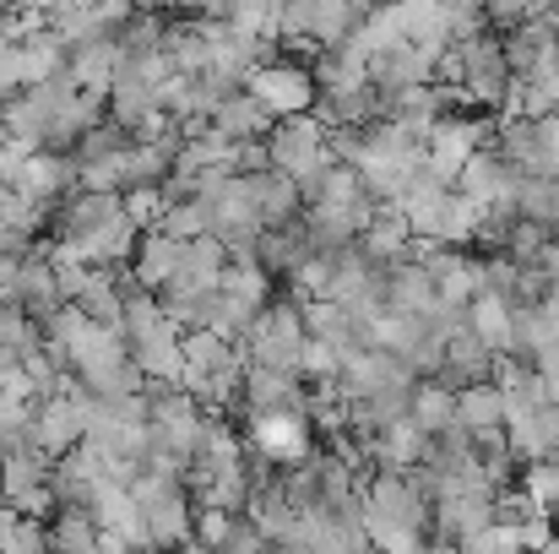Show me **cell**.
I'll use <instances>...</instances> for the list:
<instances>
[{
	"label": "cell",
	"instance_id": "8992f818",
	"mask_svg": "<svg viewBox=\"0 0 559 554\" xmlns=\"http://www.w3.org/2000/svg\"><path fill=\"white\" fill-rule=\"evenodd\" d=\"M245 413H305V380L288 369H245Z\"/></svg>",
	"mask_w": 559,
	"mask_h": 554
},
{
	"label": "cell",
	"instance_id": "5b68a950",
	"mask_svg": "<svg viewBox=\"0 0 559 554\" xmlns=\"http://www.w3.org/2000/svg\"><path fill=\"white\" fill-rule=\"evenodd\" d=\"M424 272H429L435 299L445 310H467L478 299V256L473 250H440V245H429L424 250Z\"/></svg>",
	"mask_w": 559,
	"mask_h": 554
},
{
	"label": "cell",
	"instance_id": "8fae6325",
	"mask_svg": "<svg viewBox=\"0 0 559 554\" xmlns=\"http://www.w3.org/2000/svg\"><path fill=\"white\" fill-rule=\"evenodd\" d=\"M489 365H495V354L462 327V332L445 343V369H440V380H445L451 391H462V386H473V380H489Z\"/></svg>",
	"mask_w": 559,
	"mask_h": 554
},
{
	"label": "cell",
	"instance_id": "7a4b0ae2",
	"mask_svg": "<svg viewBox=\"0 0 559 554\" xmlns=\"http://www.w3.org/2000/svg\"><path fill=\"white\" fill-rule=\"evenodd\" d=\"M245 359L261 369H288L299 375V349H305V321H299V305L288 294H272V305L250 321V332L239 338Z\"/></svg>",
	"mask_w": 559,
	"mask_h": 554
},
{
	"label": "cell",
	"instance_id": "7c38bea8",
	"mask_svg": "<svg viewBox=\"0 0 559 554\" xmlns=\"http://www.w3.org/2000/svg\"><path fill=\"white\" fill-rule=\"evenodd\" d=\"M467 332L489 349V354H511V305L495 299V294H478L467 310H462Z\"/></svg>",
	"mask_w": 559,
	"mask_h": 554
},
{
	"label": "cell",
	"instance_id": "9c48e42d",
	"mask_svg": "<svg viewBox=\"0 0 559 554\" xmlns=\"http://www.w3.org/2000/svg\"><path fill=\"white\" fill-rule=\"evenodd\" d=\"M407 419L435 440V435H445V429H456V391L435 375V380H413V391H407Z\"/></svg>",
	"mask_w": 559,
	"mask_h": 554
},
{
	"label": "cell",
	"instance_id": "5bb4252c",
	"mask_svg": "<svg viewBox=\"0 0 559 554\" xmlns=\"http://www.w3.org/2000/svg\"><path fill=\"white\" fill-rule=\"evenodd\" d=\"M516 533H522V554H544L559 539V522L549 517V511H533V517H527Z\"/></svg>",
	"mask_w": 559,
	"mask_h": 554
},
{
	"label": "cell",
	"instance_id": "3957f363",
	"mask_svg": "<svg viewBox=\"0 0 559 554\" xmlns=\"http://www.w3.org/2000/svg\"><path fill=\"white\" fill-rule=\"evenodd\" d=\"M245 93L272 115V120H288V115H310L316 109V76L305 60H288V55H272L250 71Z\"/></svg>",
	"mask_w": 559,
	"mask_h": 554
},
{
	"label": "cell",
	"instance_id": "30bf717a",
	"mask_svg": "<svg viewBox=\"0 0 559 554\" xmlns=\"http://www.w3.org/2000/svg\"><path fill=\"white\" fill-rule=\"evenodd\" d=\"M456 429L462 435H484V429H506V397L495 380H473L456 391Z\"/></svg>",
	"mask_w": 559,
	"mask_h": 554
},
{
	"label": "cell",
	"instance_id": "277c9868",
	"mask_svg": "<svg viewBox=\"0 0 559 554\" xmlns=\"http://www.w3.org/2000/svg\"><path fill=\"white\" fill-rule=\"evenodd\" d=\"M250 451L266 468H299L316 457V429L305 413H255L250 419Z\"/></svg>",
	"mask_w": 559,
	"mask_h": 554
},
{
	"label": "cell",
	"instance_id": "ba28073f",
	"mask_svg": "<svg viewBox=\"0 0 559 554\" xmlns=\"http://www.w3.org/2000/svg\"><path fill=\"white\" fill-rule=\"evenodd\" d=\"M175 272H180V245H175L169 234L147 228V234L136 239V250H131V283L158 299V294L175 283Z\"/></svg>",
	"mask_w": 559,
	"mask_h": 554
},
{
	"label": "cell",
	"instance_id": "52a82bcc",
	"mask_svg": "<svg viewBox=\"0 0 559 554\" xmlns=\"http://www.w3.org/2000/svg\"><path fill=\"white\" fill-rule=\"evenodd\" d=\"M277 120L250 98V93H228L217 109H212V120H206V131L217 137V142H228V148H245V142H266V131H272Z\"/></svg>",
	"mask_w": 559,
	"mask_h": 554
},
{
	"label": "cell",
	"instance_id": "4fadbf2b",
	"mask_svg": "<svg viewBox=\"0 0 559 554\" xmlns=\"http://www.w3.org/2000/svg\"><path fill=\"white\" fill-rule=\"evenodd\" d=\"M544 250H549V234H544L538 223H522V217H516L511 234H506V250H500V256H511L516 267H538Z\"/></svg>",
	"mask_w": 559,
	"mask_h": 554
},
{
	"label": "cell",
	"instance_id": "6da1fadb",
	"mask_svg": "<svg viewBox=\"0 0 559 554\" xmlns=\"http://www.w3.org/2000/svg\"><path fill=\"white\" fill-rule=\"evenodd\" d=\"M266 158H272V175L299 185V201L316 190V180L337 164L332 158V137L316 115H288L266 131Z\"/></svg>",
	"mask_w": 559,
	"mask_h": 554
},
{
	"label": "cell",
	"instance_id": "9a60e30c",
	"mask_svg": "<svg viewBox=\"0 0 559 554\" xmlns=\"http://www.w3.org/2000/svg\"><path fill=\"white\" fill-rule=\"evenodd\" d=\"M424 554H462V550H456V544H429Z\"/></svg>",
	"mask_w": 559,
	"mask_h": 554
}]
</instances>
